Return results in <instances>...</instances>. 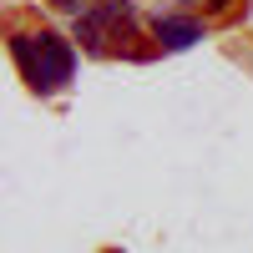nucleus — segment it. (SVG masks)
Masks as SVG:
<instances>
[{
    "mask_svg": "<svg viewBox=\"0 0 253 253\" xmlns=\"http://www.w3.org/2000/svg\"><path fill=\"white\" fill-rule=\"evenodd\" d=\"M10 56L20 61V71H26L31 91H41V96L61 91V86L71 81V71H76V51H71V41L56 36V31H41V36H10Z\"/></svg>",
    "mask_w": 253,
    "mask_h": 253,
    "instance_id": "nucleus-1",
    "label": "nucleus"
},
{
    "mask_svg": "<svg viewBox=\"0 0 253 253\" xmlns=\"http://www.w3.org/2000/svg\"><path fill=\"white\" fill-rule=\"evenodd\" d=\"M152 36L162 41V51H187L193 41H203V26H198V20H182V15H157Z\"/></svg>",
    "mask_w": 253,
    "mask_h": 253,
    "instance_id": "nucleus-2",
    "label": "nucleus"
},
{
    "mask_svg": "<svg viewBox=\"0 0 253 253\" xmlns=\"http://www.w3.org/2000/svg\"><path fill=\"white\" fill-rule=\"evenodd\" d=\"M76 41H81L86 51H107V20H101V10L76 15Z\"/></svg>",
    "mask_w": 253,
    "mask_h": 253,
    "instance_id": "nucleus-3",
    "label": "nucleus"
},
{
    "mask_svg": "<svg viewBox=\"0 0 253 253\" xmlns=\"http://www.w3.org/2000/svg\"><path fill=\"white\" fill-rule=\"evenodd\" d=\"M51 5H56V10H76V15H81V0H51Z\"/></svg>",
    "mask_w": 253,
    "mask_h": 253,
    "instance_id": "nucleus-4",
    "label": "nucleus"
},
{
    "mask_svg": "<svg viewBox=\"0 0 253 253\" xmlns=\"http://www.w3.org/2000/svg\"><path fill=\"white\" fill-rule=\"evenodd\" d=\"M228 5H233V0H208V10H228Z\"/></svg>",
    "mask_w": 253,
    "mask_h": 253,
    "instance_id": "nucleus-5",
    "label": "nucleus"
},
{
    "mask_svg": "<svg viewBox=\"0 0 253 253\" xmlns=\"http://www.w3.org/2000/svg\"><path fill=\"white\" fill-rule=\"evenodd\" d=\"M107 253H117V248H107Z\"/></svg>",
    "mask_w": 253,
    "mask_h": 253,
    "instance_id": "nucleus-6",
    "label": "nucleus"
},
{
    "mask_svg": "<svg viewBox=\"0 0 253 253\" xmlns=\"http://www.w3.org/2000/svg\"><path fill=\"white\" fill-rule=\"evenodd\" d=\"M187 5H193V0H187Z\"/></svg>",
    "mask_w": 253,
    "mask_h": 253,
    "instance_id": "nucleus-7",
    "label": "nucleus"
}]
</instances>
